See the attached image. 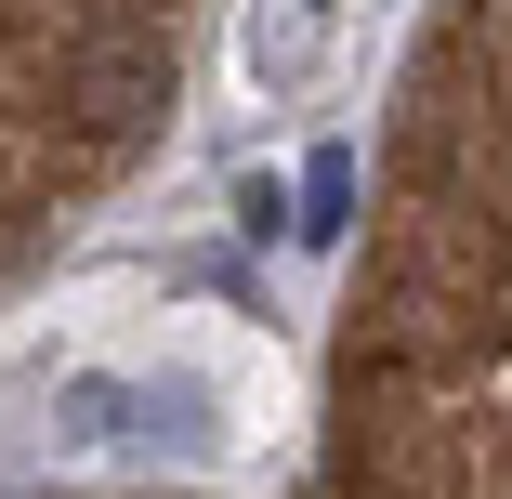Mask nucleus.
Listing matches in <instances>:
<instances>
[{"instance_id": "f257e3e1", "label": "nucleus", "mask_w": 512, "mask_h": 499, "mask_svg": "<svg viewBox=\"0 0 512 499\" xmlns=\"http://www.w3.org/2000/svg\"><path fill=\"white\" fill-rule=\"evenodd\" d=\"M499 355V303L460 276H421V263H381L368 276V368H421V381H460Z\"/></svg>"}, {"instance_id": "7ed1b4c3", "label": "nucleus", "mask_w": 512, "mask_h": 499, "mask_svg": "<svg viewBox=\"0 0 512 499\" xmlns=\"http://www.w3.org/2000/svg\"><path fill=\"white\" fill-rule=\"evenodd\" d=\"M237 66L263 92H302L329 66V0H250V27H237Z\"/></svg>"}, {"instance_id": "f03ea898", "label": "nucleus", "mask_w": 512, "mask_h": 499, "mask_svg": "<svg viewBox=\"0 0 512 499\" xmlns=\"http://www.w3.org/2000/svg\"><path fill=\"white\" fill-rule=\"evenodd\" d=\"M53 106L79 132H106V145L158 132L171 119V40H145V27H66L53 40Z\"/></svg>"}]
</instances>
